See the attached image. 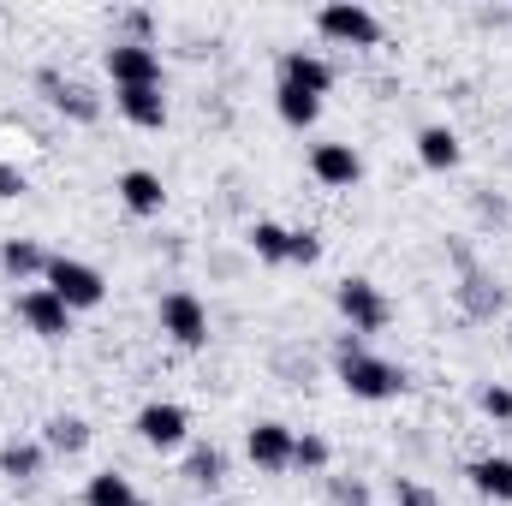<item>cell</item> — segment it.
I'll list each match as a JSON object with an SVG mask.
<instances>
[{"instance_id":"10","label":"cell","mask_w":512,"mask_h":506,"mask_svg":"<svg viewBox=\"0 0 512 506\" xmlns=\"http://www.w3.org/2000/svg\"><path fill=\"white\" fill-rule=\"evenodd\" d=\"M310 173H316L328 191H346V185L364 179V161H358L352 143H316V149H310Z\"/></svg>"},{"instance_id":"24","label":"cell","mask_w":512,"mask_h":506,"mask_svg":"<svg viewBox=\"0 0 512 506\" xmlns=\"http://www.w3.org/2000/svg\"><path fill=\"white\" fill-rule=\"evenodd\" d=\"M292 465H298V471H328V465H334V447H328L322 435H298V441H292Z\"/></svg>"},{"instance_id":"18","label":"cell","mask_w":512,"mask_h":506,"mask_svg":"<svg viewBox=\"0 0 512 506\" xmlns=\"http://www.w3.org/2000/svg\"><path fill=\"white\" fill-rule=\"evenodd\" d=\"M0 268H6L12 280H36V274H48V251H42L36 239H6V245H0Z\"/></svg>"},{"instance_id":"14","label":"cell","mask_w":512,"mask_h":506,"mask_svg":"<svg viewBox=\"0 0 512 506\" xmlns=\"http://www.w3.org/2000/svg\"><path fill=\"white\" fill-rule=\"evenodd\" d=\"M459 131L453 126H423L417 131V161L429 167V173H447V167H459Z\"/></svg>"},{"instance_id":"4","label":"cell","mask_w":512,"mask_h":506,"mask_svg":"<svg viewBox=\"0 0 512 506\" xmlns=\"http://www.w3.org/2000/svg\"><path fill=\"white\" fill-rule=\"evenodd\" d=\"M316 30L328 42H340V48H376L382 42V18L370 6H358V0H328L316 12Z\"/></svg>"},{"instance_id":"6","label":"cell","mask_w":512,"mask_h":506,"mask_svg":"<svg viewBox=\"0 0 512 506\" xmlns=\"http://www.w3.org/2000/svg\"><path fill=\"white\" fill-rule=\"evenodd\" d=\"M137 441L155 447V453H179V447L191 441V411L173 405V399H149V405L137 411Z\"/></svg>"},{"instance_id":"23","label":"cell","mask_w":512,"mask_h":506,"mask_svg":"<svg viewBox=\"0 0 512 506\" xmlns=\"http://www.w3.org/2000/svg\"><path fill=\"white\" fill-rule=\"evenodd\" d=\"M131 501H137V489H131V477H120V471H96L90 489H84V506H131Z\"/></svg>"},{"instance_id":"29","label":"cell","mask_w":512,"mask_h":506,"mask_svg":"<svg viewBox=\"0 0 512 506\" xmlns=\"http://www.w3.org/2000/svg\"><path fill=\"white\" fill-rule=\"evenodd\" d=\"M334 506H370V489H364V483H346V477H334Z\"/></svg>"},{"instance_id":"21","label":"cell","mask_w":512,"mask_h":506,"mask_svg":"<svg viewBox=\"0 0 512 506\" xmlns=\"http://www.w3.org/2000/svg\"><path fill=\"white\" fill-rule=\"evenodd\" d=\"M274 114H280L292 131H304V126H316L322 102H316V96H304V90H292V84H274Z\"/></svg>"},{"instance_id":"26","label":"cell","mask_w":512,"mask_h":506,"mask_svg":"<svg viewBox=\"0 0 512 506\" xmlns=\"http://www.w3.org/2000/svg\"><path fill=\"white\" fill-rule=\"evenodd\" d=\"M393 506H435V495L411 477H393Z\"/></svg>"},{"instance_id":"16","label":"cell","mask_w":512,"mask_h":506,"mask_svg":"<svg viewBox=\"0 0 512 506\" xmlns=\"http://www.w3.org/2000/svg\"><path fill=\"white\" fill-rule=\"evenodd\" d=\"M114 102H120V114H126L137 131H161L167 126V96H161V90H120Z\"/></svg>"},{"instance_id":"31","label":"cell","mask_w":512,"mask_h":506,"mask_svg":"<svg viewBox=\"0 0 512 506\" xmlns=\"http://www.w3.org/2000/svg\"><path fill=\"white\" fill-rule=\"evenodd\" d=\"M131 506H149V501H131Z\"/></svg>"},{"instance_id":"30","label":"cell","mask_w":512,"mask_h":506,"mask_svg":"<svg viewBox=\"0 0 512 506\" xmlns=\"http://www.w3.org/2000/svg\"><path fill=\"white\" fill-rule=\"evenodd\" d=\"M126 30H131L126 42H149V12H143V6H131L126 12Z\"/></svg>"},{"instance_id":"22","label":"cell","mask_w":512,"mask_h":506,"mask_svg":"<svg viewBox=\"0 0 512 506\" xmlns=\"http://www.w3.org/2000/svg\"><path fill=\"white\" fill-rule=\"evenodd\" d=\"M42 447H48V453H84V447H90V423H84V417H48Z\"/></svg>"},{"instance_id":"17","label":"cell","mask_w":512,"mask_h":506,"mask_svg":"<svg viewBox=\"0 0 512 506\" xmlns=\"http://www.w3.org/2000/svg\"><path fill=\"white\" fill-rule=\"evenodd\" d=\"M42 90H48V102H54L60 114H72V120H96V114H102V102H96L84 84H66V78L42 72Z\"/></svg>"},{"instance_id":"3","label":"cell","mask_w":512,"mask_h":506,"mask_svg":"<svg viewBox=\"0 0 512 506\" xmlns=\"http://www.w3.org/2000/svg\"><path fill=\"white\" fill-rule=\"evenodd\" d=\"M334 304H340V316L352 322V334L364 340V334H382L387 322H393V304H387V292L376 280H364V274H346L340 286H334Z\"/></svg>"},{"instance_id":"32","label":"cell","mask_w":512,"mask_h":506,"mask_svg":"<svg viewBox=\"0 0 512 506\" xmlns=\"http://www.w3.org/2000/svg\"><path fill=\"white\" fill-rule=\"evenodd\" d=\"M507 346H512V328H507Z\"/></svg>"},{"instance_id":"28","label":"cell","mask_w":512,"mask_h":506,"mask_svg":"<svg viewBox=\"0 0 512 506\" xmlns=\"http://www.w3.org/2000/svg\"><path fill=\"white\" fill-rule=\"evenodd\" d=\"M316 256H322V239H316L310 227H304V233H292V256H286V262H304V268H310Z\"/></svg>"},{"instance_id":"13","label":"cell","mask_w":512,"mask_h":506,"mask_svg":"<svg viewBox=\"0 0 512 506\" xmlns=\"http://www.w3.org/2000/svg\"><path fill=\"white\" fill-rule=\"evenodd\" d=\"M465 477H471V489H477L483 501H501V506L512 501V459H507V453L471 459V471H465Z\"/></svg>"},{"instance_id":"11","label":"cell","mask_w":512,"mask_h":506,"mask_svg":"<svg viewBox=\"0 0 512 506\" xmlns=\"http://www.w3.org/2000/svg\"><path fill=\"white\" fill-rule=\"evenodd\" d=\"M292 429L286 423H256L251 435H245V453H251V465L256 471H286L292 465Z\"/></svg>"},{"instance_id":"15","label":"cell","mask_w":512,"mask_h":506,"mask_svg":"<svg viewBox=\"0 0 512 506\" xmlns=\"http://www.w3.org/2000/svg\"><path fill=\"white\" fill-rule=\"evenodd\" d=\"M42 465H48V447L42 441H6L0 447V477H12V483H36Z\"/></svg>"},{"instance_id":"25","label":"cell","mask_w":512,"mask_h":506,"mask_svg":"<svg viewBox=\"0 0 512 506\" xmlns=\"http://www.w3.org/2000/svg\"><path fill=\"white\" fill-rule=\"evenodd\" d=\"M477 405H483V417H495V423H512V387H507V381H489V387L477 393Z\"/></svg>"},{"instance_id":"1","label":"cell","mask_w":512,"mask_h":506,"mask_svg":"<svg viewBox=\"0 0 512 506\" xmlns=\"http://www.w3.org/2000/svg\"><path fill=\"white\" fill-rule=\"evenodd\" d=\"M334 376H340V387H346L352 399H370V405H387V399L405 393V370L387 364V358H376L358 334L340 340V352H334Z\"/></svg>"},{"instance_id":"27","label":"cell","mask_w":512,"mask_h":506,"mask_svg":"<svg viewBox=\"0 0 512 506\" xmlns=\"http://www.w3.org/2000/svg\"><path fill=\"white\" fill-rule=\"evenodd\" d=\"M30 191V179H24V167H12V161H0V203H12V197H24Z\"/></svg>"},{"instance_id":"5","label":"cell","mask_w":512,"mask_h":506,"mask_svg":"<svg viewBox=\"0 0 512 506\" xmlns=\"http://www.w3.org/2000/svg\"><path fill=\"white\" fill-rule=\"evenodd\" d=\"M161 334H167L173 346H185V352L209 346V304H203L191 286H173V292L161 298Z\"/></svg>"},{"instance_id":"8","label":"cell","mask_w":512,"mask_h":506,"mask_svg":"<svg viewBox=\"0 0 512 506\" xmlns=\"http://www.w3.org/2000/svg\"><path fill=\"white\" fill-rule=\"evenodd\" d=\"M18 316H24V328L42 334V340H66V334H72V310H66L48 286H24V292H18Z\"/></svg>"},{"instance_id":"7","label":"cell","mask_w":512,"mask_h":506,"mask_svg":"<svg viewBox=\"0 0 512 506\" xmlns=\"http://www.w3.org/2000/svg\"><path fill=\"white\" fill-rule=\"evenodd\" d=\"M108 78L120 90H161V54H155V42H114L108 48Z\"/></svg>"},{"instance_id":"20","label":"cell","mask_w":512,"mask_h":506,"mask_svg":"<svg viewBox=\"0 0 512 506\" xmlns=\"http://www.w3.org/2000/svg\"><path fill=\"white\" fill-rule=\"evenodd\" d=\"M185 483L221 489V483H227V453H221V447H191V453H185Z\"/></svg>"},{"instance_id":"12","label":"cell","mask_w":512,"mask_h":506,"mask_svg":"<svg viewBox=\"0 0 512 506\" xmlns=\"http://www.w3.org/2000/svg\"><path fill=\"white\" fill-rule=\"evenodd\" d=\"M114 191H120V203H126L131 215H161V209H167L161 173H149V167H126V173L114 179Z\"/></svg>"},{"instance_id":"9","label":"cell","mask_w":512,"mask_h":506,"mask_svg":"<svg viewBox=\"0 0 512 506\" xmlns=\"http://www.w3.org/2000/svg\"><path fill=\"white\" fill-rule=\"evenodd\" d=\"M280 84H292V90H304V96H328L334 90V66L322 60V54H310V48H286L280 54Z\"/></svg>"},{"instance_id":"19","label":"cell","mask_w":512,"mask_h":506,"mask_svg":"<svg viewBox=\"0 0 512 506\" xmlns=\"http://www.w3.org/2000/svg\"><path fill=\"white\" fill-rule=\"evenodd\" d=\"M245 239H251L256 262H268V268H280V262L292 256V227H280V221H256Z\"/></svg>"},{"instance_id":"2","label":"cell","mask_w":512,"mask_h":506,"mask_svg":"<svg viewBox=\"0 0 512 506\" xmlns=\"http://www.w3.org/2000/svg\"><path fill=\"white\" fill-rule=\"evenodd\" d=\"M42 286L78 316V310H102V298H108V280H102V268L96 262H84V256H48V274H42Z\"/></svg>"}]
</instances>
